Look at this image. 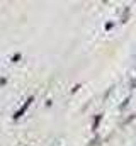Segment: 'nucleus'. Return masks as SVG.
I'll list each match as a JSON object with an SVG mask.
<instances>
[{
	"label": "nucleus",
	"instance_id": "1",
	"mask_svg": "<svg viewBox=\"0 0 136 146\" xmlns=\"http://www.w3.org/2000/svg\"><path fill=\"white\" fill-rule=\"evenodd\" d=\"M31 102H33V100H31V99H29V100H27V102H26V106H24V107H22V109L19 110V112H17V114H15V117H21V114H22V112H24V110L27 109V106H29V104H31Z\"/></svg>",
	"mask_w": 136,
	"mask_h": 146
}]
</instances>
